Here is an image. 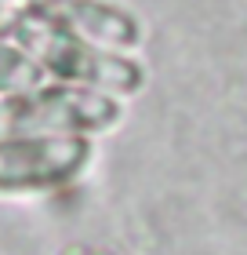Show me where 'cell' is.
<instances>
[{
    "label": "cell",
    "instance_id": "cell-4",
    "mask_svg": "<svg viewBox=\"0 0 247 255\" xmlns=\"http://www.w3.org/2000/svg\"><path fill=\"white\" fill-rule=\"evenodd\" d=\"M37 11L44 18H51L58 29H69L113 51L135 55L146 44V22L120 0H51V4H40Z\"/></svg>",
    "mask_w": 247,
    "mask_h": 255
},
{
    "label": "cell",
    "instance_id": "cell-1",
    "mask_svg": "<svg viewBox=\"0 0 247 255\" xmlns=\"http://www.w3.org/2000/svg\"><path fill=\"white\" fill-rule=\"evenodd\" d=\"M0 37H7L18 48H26L40 62V69L48 73V80L105 91V95H116L124 102L146 88V69L135 55L102 48V44H91V40L77 37L69 29H58L37 7L22 11L18 18H11Z\"/></svg>",
    "mask_w": 247,
    "mask_h": 255
},
{
    "label": "cell",
    "instance_id": "cell-6",
    "mask_svg": "<svg viewBox=\"0 0 247 255\" xmlns=\"http://www.w3.org/2000/svg\"><path fill=\"white\" fill-rule=\"evenodd\" d=\"M40 4H51V0H0V33L7 29L11 18H18L22 11H33V7H40Z\"/></svg>",
    "mask_w": 247,
    "mask_h": 255
},
{
    "label": "cell",
    "instance_id": "cell-5",
    "mask_svg": "<svg viewBox=\"0 0 247 255\" xmlns=\"http://www.w3.org/2000/svg\"><path fill=\"white\" fill-rule=\"evenodd\" d=\"M48 80V73L40 69V62L33 59L26 48H18L15 40L0 37V99L4 95H18Z\"/></svg>",
    "mask_w": 247,
    "mask_h": 255
},
{
    "label": "cell",
    "instance_id": "cell-2",
    "mask_svg": "<svg viewBox=\"0 0 247 255\" xmlns=\"http://www.w3.org/2000/svg\"><path fill=\"white\" fill-rule=\"evenodd\" d=\"M124 99L105 91L44 80V84L0 99V138H95L124 124Z\"/></svg>",
    "mask_w": 247,
    "mask_h": 255
},
{
    "label": "cell",
    "instance_id": "cell-3",
    "mask_svg": "<svg viewBox=\"0 0 247 255\" xmlns=\"http://www.w3.org/2000/svg\"><path fill=\"white\" fill-rule=\"evenodd\" d=\"M95 157V138H0V193H40L73 182Z\"/></svg>",
    "mask_w": 247,
    "mask_h": 255
}]
</instances>
